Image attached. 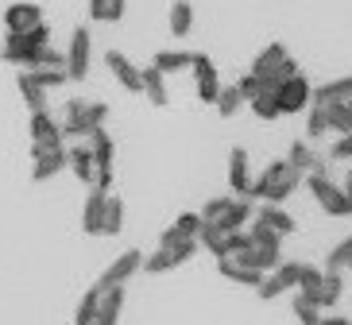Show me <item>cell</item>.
<instances>
[{"label": "cell", "mask_w": 352, "mask_h": 325, "mask_svg": "<svg viewBox=\"0 0 352 325\" xmlns=\"http://www.w3.org/2000/svg\"><path fill=\"white\" fill-rule=\"evenodd\" d=\"M302 179H306V175H302V170H294L287 159H271L267 167L259 170V179H252L248 198L252 201H267V205H283L290 194H298Z\"/></svg>", "instance_id": "6da1fadb"}, {"label": "cell", "mask_w": 352, "mask_h": 325, "mask_svg": "<svg viewBox=\"0 0 352 325\" xmlns=\"http://www.w3.org/2000/svg\"><path fill=\"white\" fill-rule=\"evenodd\" d=\"M66 116L58 120V128H63V139H85L89 132H97V128H104V120H109V105L104 101H66Z\"/></svg>", "instance_id": "7a4b0ae2"}, {"label": "cell", "mask_w": 352, "mask_h": 325, "mask_svg": "<svg viewBox=\"0 0 352 325\" xmlns=\"http://www.w3.org/2000/svg\"><path fill=\"white\" fill-rule=\"evenodd\" d=\"M43 47H51V27H47V23H39V27H32V32L8 35L4 47H0V58L12 63V66H20V70H32V66L39 63Z\"/></svg>", "instance_id": "3957f363"}, {"label": "cell", "mask_w": 352, "mask_h": 325, "mask_svg": "<svg viewBox=\"0 0 352 325\" xmlns=\"http://www.w3.org/2000/svg\"><path fill=\"white\" fill-rule=\"evenodd\" d=\"M302 182H306V190L314 194V201H318L329 217H352V205H349V198H344L341 182H333L329 175H306Z\"/></svg>", "instance_id": "277c9868"}, {"label": "cell", "mask_w": 352, "mask_h": 325, "mask_svg": "<svg viewBox=\"0 0 352 325\" xmlns=\"http://www.w3.org/2000/svg\"><path fill=\"white\" fill-rule=\"evenodd\" d=\"M89 54H94V35H89L85 23H78L70 32V51H66V78L70 82L89 78Z\"/></svg>", "instance_id": "5b68a950"}, {"label": "cell", "mask_w": 352, "mask_h": 325, "mask_svg": "<svg viewBox=\"0 0 352 325\" xmlns=\"http://www.w3.org/2000/svg\"><path fill=\"white\" fill-rule=\"evenodd\" d=\"M197 256V240H178L170 248H155L151 256H144V271L147 275H163V271H175L182 263H190Z\"/></svg>", "instance_id": "8992f818"}, {"label": "cell", "mask_w": 352, "mask_h": 325, "mask_svg": "<svg viewBox=\"0 0 352 325\" xmlns=\"http://www.w3.org/2000/svg\"><path fill=\"white\" fill-rule=\"evenodd\" d=\"M310 93H314V85L306 74H294V78H287V82L275 89V101H279V113L283 116H294V113H306L310 109Z\"/></svg>", "instance_id": "52a82bcc"}, {"label": "cell", "mask_w": 352, "mask_h": 325, "mask_svg": "<svg viewBox=\"0 0 352 325\" xmlns=\"http://www.w3.org/2000/svg\"><path fill=\"white\" fill-rule=\"evenodd\" d=\"M135 271H144V252H140V248H128V252H120L113 263H109V267H104V271H101V279H97L94 287H101V291L124 287Z\"/></svg>", "instance_id": "ba28073f"}, {"label": "cell", "mask_w": 352, "mask_h": 325, "mask_svg": "<svg viewBox=\"0 0 352 325\" xmlns=\"http://www.w3.org/2000/svg\"><path fill=\"white\" fill-rule=\"evenodd\" d=\"M298 267H302V263H287V260H283L275 271H267L263 279H259L256 294L263 298V302L279 298V294H294V291H298Z\"/></svg>", "instance_id": "9c48e42d"}, {"label": "cell", "mask_w": 352, "mask_h": 325, "mask_svg": "<svg viewBox=\"0 0 352 325\" xmlns=\"http://www.w3.org/2000/svg\"><path fill=\"white\" fill-rule=\"evenodd\" d=\"M190 74H194V93H197V101L213 105V101H217V93H221V74H217V66H213V58H209V54H194Z\"/></svg>", "instance_id": "30bf717a"}, {"label": "cell", "mask_w": 352, "mask_h": 325, "mask_svg": "<svg viewBox=\"0 0 352 325\" xmlns=\"http://www.w3.org/2000/svg\"><path fill=\"white\" fill-rule=\"evenodd\" d=\"M63 144V128L51 113H32V155H47V151H58Z\"/></svg>", "instance_id": "8fae6325"}, {"label": "cell", "mask_w": 352, "mask_h": 325, "mask_svg": "<svg viewBox=\"0 0 352 325\" xmlns=\"http://www.w3.org/2000/svg\"><path fill=\"white\" fill-rule=\"evenodd\" d=\"M344 101H352V78H333V82L325 85H314V93H310V105L318 109H341Z\"/></svg>", "instance_id": "7c38bea8"}, {"label": "cell", "mask_w": 352, "mask_h": 325, "mask_svg": "<svg viewBox=\"0 0 352 325\" xmlns=\"http://www.w3.org/2000/svg\"><path fill=\"white\" fill-rule=\"evenodd\" d=\"M287 163H290L294 170H302V175H329V159L318 155V151L306 144V139H294V144H290Z\"/></svg>", "instance_id": "4fadbf2b"}, {"label": "cell", "mask_w": 352, "mask_h": 325, "mask_svg": "<svg viewBox=\"0 0 352 325\" xmlns=\"http://www.w3.org/2000/svg\"><path fill=\"white\" fill-rule=\"evenodd\" d=\"M39 23H47V20H43V8L32 4V0H20V4H8V8H4V27H8V35L32 32Z\"/></svg>", "instance_id": "5bb4252c"}, {"label": "cell", "mask_w": 352, "mask_h": 325, "mask_svg": "<svg viewBox=\"0 0 352 325\" xmlns=\"http://www.w3.org/2000/svg\"><path fill=\"white\" fill-rule=\"evenodd\" d=\"M104 66H109V74H113L116 82L124 85L128 93H140L144 89V78H140V66L128 58V54H120V51H109L104 54Z\"/></svg>", "instance_id": "9a60e30c"}, {"label": "cell", "mask_w": 352, "mask_h": 325, "mask_svg": "<svg viewBox=\"0 0 352 325\" xmlns=\"http://www.w3.org/2000/svg\"><path fill=\"white\" fill-rule=\"evenodd\" d=\"M228 186H232V198H248L252 167H248V151L244 147H232L228 151Z\"/></svg>", "instance_id": "2e32d148"}, {"label": "cell", "mask_w": 352, "mask_h": 325, "mask_svg": "<svg viewBox=\"0 0 352 325\" xmlns=\"http://www.w3.org/2000/svg\"><path fill=\"white\" fill-rule=\"evenodd\" d=\"M66 170H70V175H74L78 182L94 186L97 167H94V155H89V144H85V139H78L74 147H66Z\"/></svg>", "instance_id": "e0dca14e"}, {"label": "cell", "mask_w": 352, "mask_h": 325, "mask_svg": "<svg viewBox=\"0 0 352 325\" xmlns=\"http://www.w3.org/2000/svg\"><path fill=\"white\" fill-rule=\"evenodd\" d=\"M252 221L267 225V229L275 232V236H283V240H287L290 232H298V221L290 217L283 205H267V201H263V205H256V217H252Z\"/></svg>", "instance_id": "ac0fdd59"}, {"label": "cell", "mask_w": 352, "mask_h": 325, "mask_svg": "<svg viewBox=\"0 0 352 325\" xmlns=\"http://www.w3.org/2000/svg\"><path fill=\"white\" fill-rule=\"evenodd\" d=\"M104 201H109V194H101V190H89V198H85V205H82V229L89 232V236H101Z\"/></svg>", "instance_id": "d6986e66"}, {"label": "cell", "mask_w": 352, "mask_h": 325, "mask_svg": "<svg viewBox=\"0 0 352 325\" xmlns=\"http://www.w3.org/2000/svg\"><path fill=\"white\" fill-rule=\"evenodd\" d=\"M140 78H144V89H140V93H144L151 105H155V109H166V105H170V89H166V78L155 70V66L140 70Z\"/></svg>", "instance_id": "ffe728a7"}, {"label": "cell", "mask_w": 352, "mask_h": 325, "mask_svg": "<svg viewBox=\"0 0 352 325\" xmlns=\"http://www.w3.org/2000/svg\"><path fill=\"white\" fill-rule=\"evenodd\" d=\"M120 310H124V287L101 291V306H97L94 325H120Z\"/></svg>", "instance_id": "44dd1931"}, {"label": "cell", "mask_w": 352, "mask_h": 325, "mask_svg": "<svg viewBox=\"0 0 352 325\" xmlns=\"http://www.w3.org/2000/svg\"><path fill=\"white\" fill-rule=\"evenodd\" d=\"M321 271H325V267H321ZM341 294H344V271H325V279H321V291H318V298H314V302H318L321 310L329 314L333 306L341 302Z\"/></svg>", "instance_id": "7402d4cb"}, {"label": "cell", "mask_w": 352, "mask_h": 325, "mask_svg": "<svg viewBox=\"0 0 352 325\" xmlns=\"http://www.w3.org/2000/svg\"><path fill=\"white\" fill-rule=\"evenodd\" d=\"M63 170H66V147H58V151H47V155H35L32 179H35V182H51L54 175H63Z\"/></svg>", "instance_id": "603a6c76"}, {"label": "cell", "mask_w": 352, "mask_h": 325, "mask_svg": "<svg viewBox=\"0 0 352 325\" xmlns=\"http://www.w3.org/2000/svg\"><path fill=\"white\" fill-rule=\"evenodd\" d=\"M217 271L225 275L228 283H236V287H252V291H256L259 279H263V271H256V267H244V263H236V260H217Z\"/></svg>", "instance_id": "cb8c5ba5"}, {"label": "cell", "mask_w": 352, "mask_h": 325, "mask_svg": "<svg viewBox=\"0 0 352 325\" xmlns=\"http://www.w3.org/2000/svg\"><path fill=\"white\" fill-rule=\"evenodd\" d=\"M16 85H20V97L23 105L32 109V113H47V89H43L39 82H35L28 70H20V78H16Z\"/></svg>", "instance_id": "d4e9b609"}, {"label": "cell", "mask_w": 352, "mask_h": 325, "mask_svg": "<svg viewBox=\"0 0 352 325\" xmlns=\"http://www.w3.org/2000/svg\"><path fill=\"white\" fill-rule=\"evenodd\" d=\"M283 58H287V47H283V43H271V47H263V51L256 54V63H252V78H256V82H263V78H267L271 70H275V66L283 63Z\"/></svg>", "instance_id": "484cf974"}, {"label": "cell", "mask_w": 352, "mask_h": 325, "mask_svg": "<svg viewBox=\"0 0 352 325\" xmlns=\"http://www.w3.org/2000/svg\"><path fill=\"white\" fill-rule=\"evenodd\" d=\"M190 63H194V54H190V51H178V47H175V51H159L151 66H155L163 78H175V74L190 70Z\"/></svg>", "instance_id": "4316f807"}, {"label": "cell", "mask_w": 352, "mask_h": 325, "mask_svg": "<svg viewBox=\"0 0 352 325\" xmlns=\"http://www.w3.org/2000/svg\"><path fill=\"white\" fill-rule=\"evenodd\" d=\"M194 32V4L190 0H175L170 4V35L175 39H186Z\"/></svg>", "instance_id": "83f0119b"}, {"label": "cell", "mask_w": 352, "mask_h": 325, "mask_svg": "<svg viewBox=\"0 0 352 325\" xmlns=\"http://www.w3.org/2000/svg\"><path fill=\"white\" fill-rule=\"evenodd\" d=\"M128 0H89V20L97 23H120Z\"/></svg>", "instance_id": "f1b7e54d"}, {"label": "cell", "mask_w": 352, "mask_h": 325, "mask_svg": "<svg viewBox=\"0 0 352 325\" xmlns=\"http://www.w3.org/2000/svg\"><path fill=\"white\" fill-rule=\"evenodd\" d=\"M120 232H124V201L116 198V194H109V201H104L101 236H120Z\"/></svg>", "instance_id": "f546056e"}, {"label": "cell", "mask_w": 352, "mask_h": 325, "mask_svg": "<svg viewBox=\"0 0 352 325\" xmlns=\"http://www.w3.org/2000/svg\"><path fill=\"white\" fill-rule=\"evenodd\" d=\"M290 310H294L298 325H318V322H321V314H325V310H321V306L314 302L310 294H298V291H294V298H290Z\"/></svg>", "instance_id": "4dcf8cb0"}, {"label": "cell", "mask_w": 352, "mask_h": 325, "mask_svg": "<svg viewBox=\"0 0 352 325\" xmlns=\"http://www.w3.org/2000/svg\"><path fill=\"white\" fill-rule=\"evenodd\" d=\"M213 105H217V113L225 116V120H232V116L248 105V101H244V93H240L236 85H221V93H217V101H213Z\"/></svg>", "instance_id": "1f68e13d"}, {"label": "cell", "mask_w": 352, "mask_h": 325, "mask_svg": "<svg viewBox=\"0 0 352 325\" xmlns=\"http://www.w3.org/2000/svg\"><path fill=\"white\" fill-rule=\"evenodd\" d=\"M97 306H101V287H89V291L82 294V302H78V310H74V325H94Z\"/></svg>", "instance_id": "d6a6232c"}, {"label": "cell", "mask_w": 352, "mask_h": 325, "mask_svg": "<svg viewBox=\"0 0 352 325\" xmlns=\"http://www.w3.org/2000/svg\"><path fill=\"white\" fill-rule=\"evenodd\" d=\"M349 263H352V232L329 248V256H325V271H349Z\"/></svg>", "instance_id": "836d02e7"}, {"label": "cell", "mask_w": 352, "mask_h": 325, "mask_svg": "<svg viewBox=\"0 0 352 325\" xmlns=\"http://www.w3.org/2000/svg\"><path fill=\"white\" fill-rule=\"evenodd\" d=\"M248 109L259 116V120H279V116H283L279 113V101H275V93H271V89H259V93L248 101Z\"/></svg>", "instance_id": "e575fe53"}, {"label": "cell", "mask_w": 352, "mask_h": 325, "mask_svg": "<svg viewBox=\"0 0 352 325\" xmlns=\"http://www.w3.org/2000/svg\"><path fill=\"white\" fill-rule=\"evenodd\" d=\"M294 74H298V63H294V58H283L279 66H275V70L267 74V78H263V82H259V89H271V93H275V89H279L283 82H287V78H294Z\"/></svg>", "instance_id": "d590c367"}, {"label": "cell", "mask_w": 352, "mask_h": 325, "mask_svg": "<svg viewBox=\"0 0 352 325\" xmlns=\"http://www.w3.org/2000/svg\"><path fill=\"white\" fill-rule=\"evenodd\" d=\"M321 136H329V113L310 105L306 109V139H321Z\"/></svg>", "instance_id": "8d00e7d4"}, {"label": "cell", "mask_w": 352, "mask_h": 325, "mask_svg": "<svg viewBox=\"0 0 352 325\" xmlns=\"http://www.w3.org/2000/svg\"><path fill=\"white\" fill-rule=\"evenodd\" d=\"M321 279H325V271H321V267H310V263H302V267H298V294H310V298H318Z\"/></svg>", "instance_id": "74e56055"}, {"label": "cell", "mask_w": 352, "mask_h": 325, "mask_svg": "<svg viewBox=\"0 0 352 325\" xmlns=\"http://www.w3.org/2000/svg\"><path fill=\"white\" fill-rule=\"evenodd\" d=\"M329 132L352 136V101H344L341 109H329Z\"/></svg>", "instance_id": "f35d334b"}, {"label": "cell", "mask_w": 352, "mask_h": 325, "mask_svg": "<svg viewBox=\"0 0 352 325\" xmlns=\"http://www.w3.org/2000/svg\"><path fill=\"white\" fill-rule=\"evenodd\" d=\"M170 229H175L182 240H197V232H201V213H178Z\"/></svg>", "instance_id": "ab89813d"}, {"label": "cell", "mask_w": 352, "mask_h": 325, "mask_svg": "<svg viewBox=\"0 0 352 325\" xmlns=\"http://www.w3.org/2000/svg\"><path fill=\"white\" fill-rule=\"evenodd\" d=\"M28 74H32L43 89H58V85L70 82V78H66V70H47V66H35V70H28Z\"/></svg>", "instance_id": "60d3db41"}, {"label": "cell", "mask_w": 352, "mask_h": 325, "mask_svg": "<svg viewBox=\"0 0 352 325\" xmlns=\"http://www.w3.org/2000/svg\"><path fill=\"white\" fill-rule=\"evenodd\" d=\"M329 159H333V163H352V136L333 139V147H329Z\"/></svg>", "instance_id": "b9f144b4"}, {"label": "cell", "mask_w": 352, "mask_h": 325, "mask_svg": "<svg viewBox=\"0 0 352 325\" xmlns=\"http://www.w3.org/2000/svg\"><path fill=\"white\" fill-rule=\"evenodd\" d=\"M236 89L244 93V101H252V97L259 93V82L252 78V74H244V78H236Z\"/></svg>", "instance_id": "7bdbcfd3"}, {"label": "cell", "mask_w": 352, "mask_h": 325, "mask_svg": "<svg viewBox=\"0 0 352 325\" xmlns=\"http://www.w3.org/2000/svg\"><path fill=\"white\" fill-rule=\"evenodd\" d=\"M318 325H352V322H349V317H341V314H321Z\"/></svg>", "instance_id": "ee69618b"}, {"label": "cell", "mask_w": 352, "mask_h": 325, "mask_svg": "<svg viewBox=\"0 0 352 325\" xmlns=\"http://www.w3.org/2000/svg\"><path fill=\"white\" fill-rule=\"evenodd\" d=\"M341 190H344V198H349V205H352V163H349V170H344V182H341Z\"/></svg>", "instance_id": "f6af8a7d"}, {"label": "cell", "mask_w": 352, "mask_h": 325, "mask_svg": "<svg viewBox=\"0 0 352 325\" xmlns=\"http://www.w3.org/2000/svg\"><path fill=\"white\" fill-rule=\"evenodd\" d=\"M349 271H352V263H349Z\"/></svg>", "instance_id": "bcb514c9"}]
</instances>
